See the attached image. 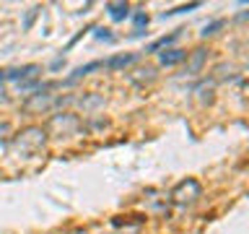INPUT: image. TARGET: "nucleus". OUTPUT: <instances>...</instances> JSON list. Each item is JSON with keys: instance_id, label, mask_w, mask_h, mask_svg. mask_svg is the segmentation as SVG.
<instances>
[{"instance_id": "1", "label": "nucleus", "mask_w": 249, "mask_h": 234, "mask_svg": "<svg viewBox=\"0 0 249 234\" xmlns=\"http://www.w3.org/2000/svg\"><path fill=\"white\" fill-rule=\"evenodd\" d=\"M44 130H47V138L62 140V138H75V136H81L86 128H83V120H81L75 112H57V115H52L50 120H47Z\"/></svg>"}, {"instance_id": "2", "label": "nucleus", "mask_w": 249, "mask_h": 234, "mask_svg": "<svg viewBox=\"0 0 249 234\" xmlns=\"http://www.w3.org/2000/svg\"><path fill=\"white\" fill-rule=\"evenodd\" d=\"M47 130L42 128V125H29V128H23L21 133H16V136L11 138L13 148L23 156H31V154H39L42 148L47 146Z\"/></svg>"}, {"instance_id": "3", "label": "nucleus", "mask_w": 249, "mask_h": 234, "mask_svg": "<svg viewBox=\"0 0 249 234\" xmlns=\"http://www.w3.org/2000/svg\"><path fill=\"white\" fill-rule=\"evenodd\" d=\"M200 195H202V185L197 182V179L190 177V179H182V182L171 190V203L187 208V206H195V203L200 200Z\"/></svg>"}, {"instance_id": "4", "label": "nucleus", "mask_w": 249, "mask_h": 234, "mask_svg": "<svg viewBox=\"0 0 249 234\" xmlns=\"http://www.w3.org/2000/svg\"><path fill=\"white\" fill-rule=\"evenodd\" d=\"M57 107V97L50 94L47 89H39L34 94H29L26 99H23V109H26L29 115H44L50 112V109Z\"/></svg>"}, {"instance_id": "5", "label": "nucleus", "mask_w": 249, "mask_h": 234, "mask_svg": "<svg viewBox=\"0 0 249 234\" xmlns=\"http://www.w3.org/2000/svg\"><path fill=\"white\" fill-rule=\"evenodd\" d=\"M208 62V50L205 47H197V50L187 52V68H184V76H197Z\"/></svg>"}, {"instance_id": "6", "label": "nucleus", "mask_w": 249, "mask_h": 234, "mask_svg": "<svg viewBox=\"0 0 249 234\" xmlns=\"http://www.w3.org/2000/svg\"><path fill=\"white\" fill-rule=\"evenodd\" d=\"M39 73V65H23V68H11V70H5V81H29V78H34Z\"/></svg>"}, {"instance_id": "7", "label": "nucleus", "mask_w": 249, "mask_h": 234, "mask_svg": "<svg viewBox=\"0 0 249 234\" xmlns=\"http://www.w3.org/2000/svg\"><path fill=\"white\" fill-rule=\"evenodd\" d=\"M138 60V55L135 52H124V55H114V58H109L104 60V68L107 70H124L127 65H132V62Z\"/></svg>"}, {"instance_id": "8", "label": "nucleus", "mask_w": 249, "mask_h": 234, "mask_svg": "<svg viewBox=\"0 0 249 234\" xmlns=\"http://www.w3.org/2000/svg\"><path fill=\"white\" fill-rule=\"evenodd\" d=\"M130 81L140 86V89H145V86H151L156 81V68H138L135 73H130Z\"/></svg>"}, {"instance_id": "9", "label": "nucleus", "mask_w": 249, "mask_h": 234, "mask_svg": "<svg viewBox=\"0 0 249 234\" xmlns=\"http://www.w3.org/2000/svg\"><path fill=\"white\" fill-rule=\"evenodd\" d=\"M182 60H187V52L184 50H166L159 55V62L163 68H171V65H179Z\"/></svg>"}, {"instance_id": "10", "label": "nucleus", "mask_w": 249, "mask_h": 234, "mask_svg": "<svg viewBox=\"0 0 249 234\" xmlns=\"http://www.w3.org/2000/svg\"><path fill=\"white\" fill-rule=\"evenodd\" d=\"M99 68H104V62H99V60H93V62H86V65H81V68H75V70H73V76H70L65 83H75V81H81L83 76H89L91 70H99Z\"/></svg>"}, {"instance_id": "11", "label": "nucleus", "mask_w": 249, "mask_h": 234, "mask_svg": "<svg viewBox=\"0 0 249 234\" xmlns=\"http://www.w3.org/2000/svg\"><path fill=\"white\" fill-rule=\"evenodd\" d=\"M107 11L114 21H124L130 16V5L127 3H107Z\"/></svg>"}, {"instance_id": "12", "label": "nucleus", "mask_w": 249, "mask_h": 234, "mask_svg": "<svg viewBox=\"0 0 249 234\" xmlns=\"http://www.w3.org/2000/svg\"><path fill=\"white\" fill-rule=\"evenodd\" d=\"M213 91H215L213 81H202L197 89H195V94H200V104H210V101H213Z\"/></svg>"}, {"instance_id": "13", "label": "nucleus", "mask_w": 249, "mask_h": 234, "mask_svg": "<svg viewBox=\"0 0 249 234\" xmlns=\"http://www.w3.org/2000/svg\"><path fill=\"white\" fill-rule=\"evenodd\" d=\"M179 31H182V29H177V31H171V34H166V37H159V39H156V42H153V44H148V52H159V50H161V47H169L171 42H177V37H179Z\"/></svg>"}, {"instance_id": "14", "label": "nucleus", "mask_w": 249, "mask_h": 234, "mask_svg": "<svg viewBox=\"0 0 249 234\" xmlns=\"http://www.w3.org/2000/svg\"><path fill=\"white\" fill-rule=\"evenodd\" d=\"M78 101H81L83 112H91V109H96V107H104V97H99V94H89V97H81Z\"/></svg>"}, {"instance_id": "15", "label": "nucleus", "mask_w": 249, "mask_h": 234, "mask_svg": "<svg viewBox=\"0 0 249 234\" xmlns=\"http://www.w3.org/2000/svg\"><path fill=\"white\" fill-rule=\"evenodd\" d=\"M13 138V128L8 120H0V143H5V140Z\"/></svg>"}, {"instance_id": "16", "label": "nucleus", "mask_w": 249, "mask_h": 234, "mask_svg": "<svg viewBox=\"0 0 249 234\" xmlns=\"http://www.w3.org/2000/svg\"><path fill=\"white\" fill-rule=\"evenodd\" d=\"M91 31L96 34V39H104V42H114V37L109 34V29H104V26H93Z\"/></svg>"}, {"instance_id": "17", "label": "nucleus", "mask_w": 249, "mask_h": 234, "mask_svg": "<svg viewBox=\"0 0 249 234\" xmlns=\"http://www.w3.org/2000/svg\"><path fill=\"white\" fill-rule=\"evenodd\" d=\"M218 29H223V21H213V23H208L205 31H202V37H213V34H218Z\"/></svg>"}, {"instance_id": "18", "label": "nucleus", "mask_w": 249, "mask_h": 234, "mask_svg": "<svg viewBox=\"0 0 249 234\" xmlns=\"http://www.w3.org/2000/svg\"><path fill=\"white\" fill-rule=\"evenodd\" d=\"M195 8H200V3H190V5H179V8H171L166 11L163 16H174V13H184V11H195Z\"/></svg>"}, {"instance_id": "19", "label": "nucleus", "mask_w": 249, "mask_h": 234, "mask_svg": "<svg viewBox=\"0 0 249 234\" xmlns=\"http://www.w3.org/2000/svg\"><path fill=\"white\" fill-rule=\"evenodd\" d=\"M135 26H138L135 34H143V26H148V16L145 13H135Z\"/></svg>"}, {"instance_id": "20", "label": "nucleus", "mask_w": 249, "mask_h": 234, "mask_svg": "<svg viewBox=\"0 0 249 234\" xmlns=\"http://www.w3.org/2000/svg\"><path fill=\"white\" fill-rule=\"evenodd\" d=\"M36 16H39V8H31V11L26 13V19H23V29H31V23H34Z\"/></svg>"}, {"instance_id": "21", "label": "nucleus", "mask_w": 249, "mask_h": 234, "mask_svg": "<svg viewBox=\"0 0 249 234\" xmlns=\"http://www.w3.org/2000/svg\"><path fill=\"white\" fill-rule=\"evenodd\" d=\"M65 234H89L86 229H73V232H65Z\"/></svg>"}, {"instance_id": "22", "label": "nucleus", "mask_w": 249, "mask_h": 234, "mask_svg": "<svg viewBox=\"0 0 249 234\" xmlns=\"http://www.w3.org/2000/svg\"><path fill=\"white\" fill-rule=\"evenodd\" d=\"M236 19H239V21H247V19H249V13H241V16H236Z\"/></svg>"}, {"instance_id": "23", "label": "nucleus", "mask_w": 249, "mask_h": 234, "mask_svg": "<svg viewBox=\"0 0 249 234\" xmlns=\"http://www.w3.org/2000/svg\"><path fill=\"white\" fill-rule=\"evenodd\" d=\"M5 81V70H0V83H3Z\"/></svg>"}]
</instances>
